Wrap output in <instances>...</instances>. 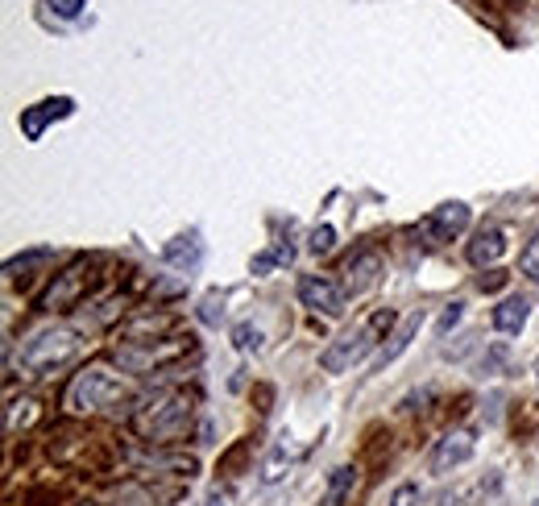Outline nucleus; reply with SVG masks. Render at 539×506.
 Returning <instances> with one entry per match:
<instances>
[{"label":"nucleus","mask_w":539,"mask_h":506,"mask_svg":"<svg viewBox=\"0 0 539 506\" xmlns=\"http://www.w3.org/2000/svg\"><path fill=\"white\" fill-rule=\"evenodd\" d=\"M394 328H399L394 312H390V307H378L370 320H361V328H349L345 336H336V341L324 349V357H320L324 374H345V370H353V365L370 357V353L378 349V341H386Z\"/></svg>","instance_id":"nucleus-1"},{"label":"nucleus","mask_w":539,"mask_h":506,"mask_svg":"<svg viewBox=\"0 0 539 506\" xmlns=\"http://www.w3.org/2000/svg\"><path fill=\"white\" fill-rule=\"evenodd\" d=\"M75 353H79V336L71 328H42L21 345L17 365L30 378H42L50 370H59V365H67Z\"/></svg>","instance_id":"nucleus-2"},{"label":"nucleus","mask_w":539,"mask_h":506,"mask_svg":"<svg viewBox=\"0 0 539 506\" xmlns=\"http://www.w3.org/2000/svg\"><path fill=\"white\" fill-rule=\"evenodd\" d=\"M117 399H125V382L112 370H104V365H88V370L67 386L63 403H67L71 415H88V411H100V407L117 403Z\"/></svg>","instance_id":"nucleus-3"},{"label":"nucleus","mask_w":539,"mask_h":506,"mask_svg":"<svg viewBox=\"0 0 539 506\" xmlns=\"http://www.w3.org/2000/svg\"><path fill=\"white\" fill-rule=\"evenodd\" d=\"M187 424H191V399L187 395H158V403H146L133 419V428L146 440H170Z\"/></svg>","instance_id":"nucleus-4"},{"label":"nucleus","mask_w":539,"mask_h":506,"mask_svg":"<svg viewBox=\"0 0 539 506\" xmlns=\"http://www.w3.org/2000/svg\"><path fill=\"white\" fill-rule=\"evenodd\" d=\"M299 303L307 307V312L332 316V320L345 312V295H340V287L332 283V278H320V274H303L299 278Z\"/></svg>","instance_id":"nucleus-5"},{"label":"nucleus","mask_w":539,"mask_h":506,"mask_svg":"<svg viewBox=\"0 0 539 506\" xmlns=\"http://www.w3.org/2000/svg\"><path fill=\"white\" fill-rule=\"evenodd\" d=\"M473 453H477L473 432L469 428H457V432H448V436L436 440L432 457H428V469L432 473H452V469H461L465 461H473Z\"/></svg>","instance_id":"nucleus-6"},{"label":"nucleus","mask_w":539,"mask_h":506,"mask_svg":"<svg viewBox=\"0 0 539 506\" xmlns=\"http://www.w3.org/2000/svg\"><path fill=\"white\" fill-rule=\"evenodd\" d=\"M75 112V100L71 96H54V100H42L34 108H21V133H25V142H42V133L50 121H63Z\"/></svg>","instance_id":"nucleus-7"},{"label":"nucleus","mask_w":539,"mask_h":506,"mask_svg":"<svg viewBox=\"0 0 539 506\" xmlns=\"http://www.w3.org/2000/svg\"><path fill=\"white\" fill-rule=\"evenodd\" d=\"M179 353H187V341H170V345H158V349H141L137 341H125V345L117 349L121 365H125V370H133V374H150L154 365L175 361Z\"/></svg>","instance_id":"nucleus-8"},{"label":"nucleus","mask_w":539,"mask_h":506,"mask_svg":"<svg viewBox=\"0 0 539 506\" xmlns=\"http://www.w3.org/2000/svg\"><path fill=\"white\" fill-rule=\"evenodd\" d=\"M88 287V262H79V266H71L59 283H54L46 295H42V307L46 312H59V307H71L75 299H79V291Z\"/></svg>","instance_id":"nucleus-9"},{"label":"nucleus","mask_w":539,"mask_h":506,"mask_svg":"<svg viewBox=\"0 0 539 506\" xmlns=\"http://www.w3.org/2000/svg\"><path fill=\"white\" fill-rule=\"evenodd\" d=\"M428 324V312H423V307H415V312H407L403 320H399V328L390 332V345L382 349V357H378V365H390V361H399L407 349H411V341L419 336V328Z\"/></svg>","instance_id":"nucleus-10"},{"label":"nucleus","mask_w":539,"mask_h":506,"mask_svg":"<svg viewBox=\"0 0 539 506\" xmlns=\"http://www.w3.org/2000/svg\"><path fill=\"white\" fill-rule=\"evenodd\" d=\"M345 291L357 299V295H365V291H370L374 283H378V274H382V258H378V253L374 249H365V253H357V258L345 266Z\"/></svg>","instance_id":"nucleus-11"},{"label":"nucleus","mask_w":539,"mask_h":506,"mask_svg":"<svg viewBox=\"0 0 539 506\" xmlns=\"http://www.w3.org/2000/svg\"><path fill=\"white\" fill-rule=\"evenodd\" d=\"M465 229H469V204H461V200L440 204V208L432 212V220H428V233H432L436 241H452V237L465 233Z\"/></svg>","instance_id":"nucleus-12"},{"label":"nucleus","mask_w":539,"mask_h":506,"mask_svg":"<svg viewBox=\"0 0 539 506\" xmlns=\"http://www.w3.org/2000/svg\"><path fill=\"white\" fill-rule=\"evenodd\" d=\"M527 320H531V299H523V295H510L494 307V328L506 336H519L527 328Z\"/></svg>","instance_id":"nucleus-13"},{"label":"nucleus","mask_w":539,"mask_h":506,"mask_svg":"<svg viewBox=\"0 0 539 506\" xmlns=\"http://www.w3.org/2000/svg\"><path fill=\"white\" fill-rule=\"evenodd\" d=\"M502 253H506V233L502 229H481L469 245V262L473 266H494Z\"/></svg>","instance_id":"nucleus-14"},{"label":"nucleus","mask_w":539,"mask_h":506,"mask_svg":"<svg viewBox=\"0 0 539 506\" xmlns=\"http://www.w3.org/2000/svg\"><path fill=\"white\" fill-rule=\"evenodd\" d=\"M200 258H204L200 237H175V241L162 249V262L166 266H179V270H195V266H200Z\"/></svg>","instance_id":"nucleus-15"},{"label":"nucleus","mask_w":539,"mask_h":506,"mask_svg":"<svg viewBox=\"0 0 539 506\" xmlns=\"http://www.w3.org/2000/svg\"><path fill=\"white\" fill-rule=\"evenodd\" d=\"M353 490H357V465H340V469H332V477H328V494H324V506H345Z\"/></svg>","instance_id":"nucleus-16"},{"label":"nucleus","mask_w":539,"mask_h":506,"mask_svg":"<svg viewBox=\"0 0 539 506\" xmlns=\"http://www.w3.org/2000/svg\"><path fill=\"white\" fill-rule=\"evenodd\" d=\"M287 469H291V448H287V440H278V444L270 448L266 465H262V486L282 482V477H287Z\"/></svg>","instance_id":"nucleus-17"},{"label":"nucleus","mask_w":539,"mask_h":506,"mask_svg":"<svg viewBox=\"0 0 539 506\" xmlns=\"http://www.w3.org/2000/svg\"><path fill=\"white\" fill-rule=\"evenodd\" d=\"M262 341H266V336H262V328H258V324H237V328H233V345H237L241 353H249V349L258 353V349H262Z\"/></svg>","instance_id":"nucleus-18"},{"label":"nucleus","mask_w":539,"mask_h":506,"mask_svg":"<svg viewBox=\"0 0 539 506\" xmlns=\"http://www.w3.org/2000/svg\"><path fill=\"white\" fill-rule=\"evenodd\" d=\"M162 328H170V316H137L125 324V336L129 341H141V332H162Z\"/></svg>","instance_id":"nucleus-19"},{"label":"nucleus","mask_w":539,"mask_h":506,"mask_svg":"<svg viewBox=\"0 0 539 506\" xmlns=\"http://www.w3.org/2000/svg\"><path fill=\"white\" fill-rule=\"evenodd\" d=\"M519 270L531 278V283H539V233L523 245V253H519Z\"/></svg>","instance_id":"nucleus-20"},{"label":"nucleus","mask_w":539,"mask_h":506,"mask_svg":"<svg viewBox=\"0 0 539 506\" xmlns=\"http://www.w3.org/2000/svg\"><path fill=\"white\" fill-rule=\"evenodd\" d=\"M141 465H154V469H179V473H195V461L191 457H158V453H150V457H137Z\"/></svg>","instance_id":"nucleus-21"},{"label":"nucleus","mask_w":539,"mask_h":506,"mask_svg":"<svg viewBox=\"0 0 539 506\" xmlns=\"http://www.w3.org/2000/svg\"><path fill=\"white\" fill-rule=\"evenodd\" d=\"M461 316H465V299H452V303L444 307V316L436 320V336H448L452 328L461 324Z\"/></svg>","instance_id":"nucleus-22"},{"label":"nucleus","mask_w":539,"mask_h":506,"mask_svg":"<svg viewBox=\"0 0 539 506\" xmlns=\"http://www.w3.org/2000/svg\"><path fill=\"white\" fill-rule=\"evenodd\" d=\"M336 245V229L332 224H316V229H311V237H307V249L311 253H328Z\"/></svg>","instance_id":"nucleus-23"},{"label":"nucleus","mask_w":539,"mask_h":506,"mask_svg":"<svg viewBox=\"0 0 539 506\" xmlns=\"http://www.w3.org/2000/svg\"><path fill=\"white\" fill-rule=\"evenodd\" d=\"M34 415H38V403L34 399H21V403H9V428H25V424H34Z\"/></svg>","instance_id":"nucleus-24"},{"label":"nucleus","mask_w":539,"mask_h":506,"mask_svg":"<svg viewBox=\"0 0 539 506\" xmlns=\"http://www.w3.org/2000/svg\"><path fill=\"white\" fill-rule=\"evenodd\" d=\"M200 320H204V324H212V328L224 320V303H220V295H208V299L200 303Z\"/></svg>","instance_id":"nucleus-25"},{"label":"nucleus","mask_w":539,"mask_h":506,"mask_svg":"<svg viewBox=\"0 0 539 506\" xmlns=\"http://www.w3.org/2000/svg\"><path fill=\"white\" fill-rule=\"evenodd\" d=\"M390 506H419V486H415V482H403V486H394V494H390Z\"/></svg>","instance_id":"nucleus-26"},{"label":"nucleus","mask_w":539,"mask_h":506,"mask_svg":"<svg viewBox=\"0 0 539 506\" xmlns=\"http://www.w3.org/2000/svg\"><path fill=\"white\" fill-rule=\"evenodd\" d=\"M46 5L59 13V17H79L83 9H88V0H46Z\"/></svg>","instance_id":"nucleus-27"},{"label":"nucleus","mask_w":539,"mask_h":506,"mask_svg":"<svg viewBox=\"0 0 539 506\" xmlns=\"http://www.w3.org/2000/svg\"><path fill=\"white\" fill-rule=\"evenodd\" d=\"M502 283H506V274H502V270H490V274H481V278H477V287H481V291H498Z\"/></svg>","instance_id":"nucleus-28"},{"label":"nucleus","mask_w":539,"mask_h":506,"mask_svg":"<svg viewBox=\"0 0 539 506\" xmlns=\"http://www.w3.org/2000/svg\"><path fill=\"white\" fill-rule=\"evenodd\" d=\"M274 262H278L274 253H258V258H253V274H270V270H274Z\"/></svg>","instance_id":"nucleus-29"},{"label":"nucleus","mask_w":539,"mask_h":506,"mask_svg":"<svg viewBox=\"0 0 539 506\" xmlns=\"http://www.w3.org/2000/svg\"><path fill=\"white\" fill-rule=\"evenodd\" d=\"M502 361H506V349H502V345H494V349H490V361H486V374H494Z\"/></svg>","instance_id":"nucleus-30"},{"label":"nucleus","mask_w":539,"mask_h":506,"mask_svg":"<svg viewBox=\"0 0 539 506\" xmlns=\"http://www.w3.org/2000/svg\"><path fill=\"white\" fill-rule=\"evenodd\" d=\"M204 506H229V498H224V494H220V490H212V494H208V498H204Z\"/></svg>","instance_id":"nucleus-31"},{"label":"nucleus","mask_w":539,"mask_h":506,"mask_svg":"<svg viewBox=\"0 0 539 506\" xmlns=\"http://www.w3.org/2000/svg\"><path fill=\"white\" fill-rule=\"evenodd\" d=\"M535 386H539V361H535Z\"/></svg>","instance_id":"nucleus-32"},{"label":"nucleus","mask_w":539,"mask_h":506,"mask_svg":"<svg viewBox=\"0 0 539 506\" xmlns=\"http://www.w3.org/2000/svg\"><path fill=\"white\" fill-rule=\"evenodd\" d=\"M444 506H457V502H444Z\"/></svg>","instance_id":"nucleus-33"},{"label":"nucleus","mask_w":539,"mask_h":506,"mask_svg":"<svg viewBox=\"0 0 539 506\" xmlns=\"http://www.w3.org/2000/svg\"><path fill=\"white\" fill-rule=\"evenodd\" d=\"M531 506H539V498H535V502H531Z\"/></svg>","instance_id":"nucleus-34"}]
</instances>
